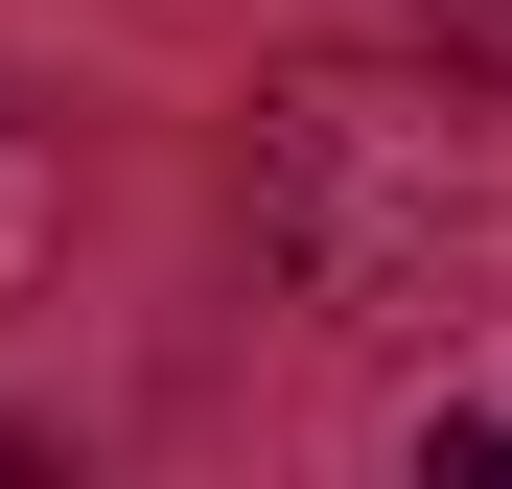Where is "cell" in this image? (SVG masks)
Masks as SVG:
<instances>
[{
    "mask_svg": "<svg viewBox=\"0 0 512 489\" xmlns=\"http://www.w3.org/2000/svg\"><path fill=\"white\" fill-rule=\"evenodd\" d=\"M256 257L326 326H466L512 303V117L466 47H326L256 94Z\"/></svg>",
    "mask_w": 512,
    "mask_h": 489,
    "instance_id": "obj_1",
    "label": "cell"
},
{
    "mask_svg": "<svg viewBox=\"0 0 512 489\" xmlns=\"http://www.w3.org/2000/svg\"><path fill=\"white\" fill-rule=\"evenodd\" d=\"M47 257H70V163H47V140H24V117H0V303H24V280H47Z\"/></svg>",
    "mask_w": 512,
    "mask_h": 489,
    "instance_id": "obj_2",
    "label": "cell"
},
{
    "mask_svg": "<svg viewBox=\"0 0 512 489\" xmlns=\"http://www.w3.org/2000/svg\"><path fill=\"white\" fill-rule=\"evenodd\" d=\"M443 47H466V70H512V0H443Z\"/></svg>",
    "mask_w": 512,
    "mask_h": 489,
    "instance_id": "obj_3",
    "label": "cell"
}]
</instances>
